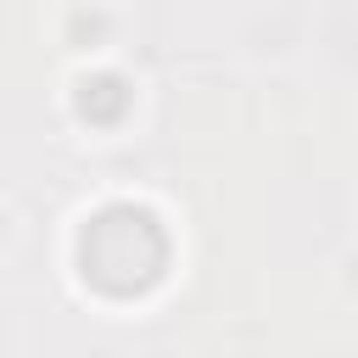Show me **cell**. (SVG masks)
Segmentation results:
<instances>
[{"mask_svg":"<svg viewBox=\"0 0 358 358\" xmlns=\"http://www.w3.org/2000/svg\"><path fill=\"white\" fill-rule=\"evenodd\" d=\"M78 268L106 296H140L168 274V229L151 207L112 201L78 229Z\"/></svg>","mask_w":358,"mask_h":358,"instance_id":"6da1fadb","label":"cell"},{"mask_svg":"<svg viewBox=\"0 0 358 358\" xmlns=\"http://www.w3.org/2000/svg\"><path fill=\"white\" fill-rule=\"evenodd\" d=\"M78 112H84L90 123H117V117L129 112V90H123V78H112V73L84 78V90H78Z\"/></svg>","mask_w":358,"mask_h":358,"instance_id":"7a4b0ae2","label":"cell"}]
</instances>
